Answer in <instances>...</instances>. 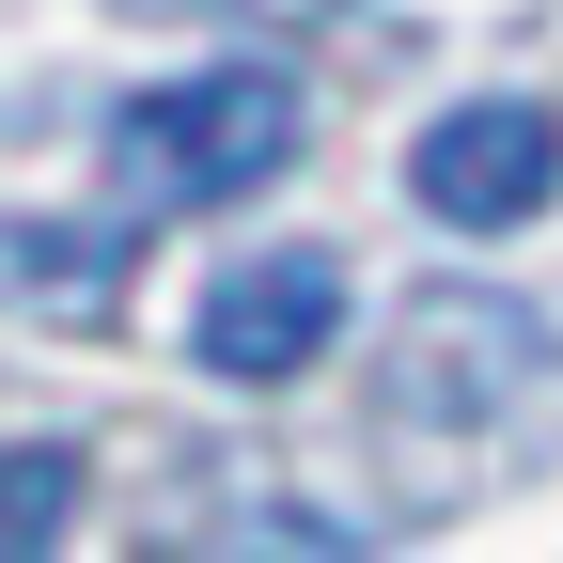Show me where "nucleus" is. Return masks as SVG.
Listing matches in <instances>:
<instances>
[{
    "mask_svg": "<svg viewBox=\"0 0 563 563\" xmlns=\"http://www.w3.org/2000/svg\"><path fill=\"white\" fill-rule=\"evenodd\" d=\"M282 157H298V79L282 63H203V79H157L141 110H110V203L125 220L251 203Z\"/></svg>",
    "mask_w": 563,
    "mask_h": 563,
    "instance_id": "f257e3e1",
    "label": "nucleus"
},
{
    "mask_svg": "<svg viewBox=\"0 0 563 563\" xmlns=\"http://www.w3.org/2000/svg\"><path fill=\"white\" fill-rule=\"evenodd\" d=\"M548 376H563V329L501 282H422L391 313V422H422V439H501Z\"/></svg>",
    "mask_w": 563,
    "mask_h": 563,
    "instance_id": "f03ea898",
    "label": "nucleus"
},
{
    "mask_svg": "<svg viewBox=\"0 0 563 563\" xmlns=\"http://www.w3.org/2000/svg\"><path fill=\"white\" fill-rule=\"evenodd\" d=\"M329 329H344V251H235L220 282H203V313H188V361L220 376V391H282V376H313L329 361Z\"/></svg>",
    "mask_w": 563,
    "mask_h": 563,
    "instance_id": "7ed1b4c3",
    "label": "nucleus"
},
{
    "mask_svg": "<svg viewBox=\"0 0 563 563\" xmlns=\"http://www.w3.org/2000/svg\"><path fill=\"white\" fill-rule=\"evenodd\" d=\"M110 298H125V251H110V235L0 220V313H110Z\"/></svg>",
    "mask_w": 563,
    "mask_h": 563,
    "instance_id": "39448f33",
    "label": "nucleus"
},
{
    "mask_svg": "<svg viewBox=\"0 0 563 563\" xmlns=\"http://www.w3.org/2000/svg\"><path fill=\"white\" fill-rule=\"evenodd\" d=\"M548 188H563V110L548 95H470L407 141V203L454 220V235H517Z\"/></svg>",
    "mask_w": 563,
    "mask_h": 563,
    "instance_id": "20e7f679",
    "label": "nucleus"
},
{
    "mask_svg": "<svg viewBox=\"0 0 563 563\" xmlns=\"http://www.w3.org/2000/svg\"><path fill=\"white\" fill-rule=\"evenodd\" d=\"M79 517V454L63 439H0V548H63Z\"/></svg>",
    "mask_w": 563,
    "mask_h": 563,
    "instance_id": "423d86ee",
    "label": "nucleus"
}]
</instances>
